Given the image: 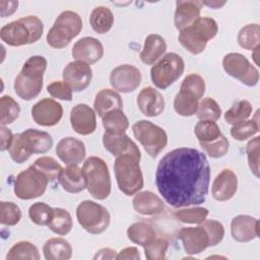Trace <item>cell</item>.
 Masks as SVG:
<instances>
[{
	"instance_id": "44",
	"label": "cell",
	"mask_w": 260,
	"mask_h": 260,
	"mask_svg": "<svg viewBox=\"0 0 260 260\" xmlns=\"http://www.w3.org/2000/svg\"><path fill=\"white\" fill-rule=\"evenodd\" d=\"M196 114L199 120L216 121L221 116V109L215 100L205 98L199 103Z\"/></svg>"
},
{
	"instance_id": "16",
	"label": "cell",
	"mask_w": 260,
	"mask_h": 260,
	"mask_svg": "<svg viewBox=\"0 0 260 260\" xmlns=\"http://www.w3.org/2000/svg\"><path fill=\"white\" fill-rule=\"evenodd\" d=\"M71 54L76 61L93 64L104 56V47L98 39L83 37L73 45Z\"/></svg>"
},
{
	"instance_id": "34",
	"label": "cell",
	"mask_w": 260,
	"mask_h": 260,
	"mask_svg": "<svg viewBox=\"0 0 260 260\" xmlns=\"http://www.w3.org/2000/svg\"><path fill=\"white\" fill-rule=\"evenodd\" d=\"M199 105V100L187 92L180 90L174 100V109L177 114L183 117H190L196 114Z\"/></svg>"
},
{
	"instance_id": "53",
	"label": "cell",
	"mask_w": 260,
	"mask_h": 260,
	"mask_svg": "<svg viewBox=\"0 0 260 260\" xmlns=\"http://www.w3.org/2000/svg\"><path fill=\"white\" fill-rule=\"evenodd\" d=\"M27 27L29 35H30V41H29V45L30 44H35L36 42H38L44 31V23L43 21L36 15H27L24 17L19 18Z\"/></svg>"
},
{
	"instance_id": "43",
	"label": "cell",
	"mask_w": 260,
	"mask_h": 260,
	"mask_svg": "<svg viewBox=\"0 0 260 260\" xmlns=\"http://www.w3.org/2000/svg\"><path fill=\"white\" fill-rule=\"evenodd\" d=\"M30 220L38 225H48L54 216V208L45 202H36L28 208Z\"/></svg>"
},
{
	"instance_id": "45",
	"label": "cell",
	"mask_w": 260,
	"mask_h": 260,
	"mask_svg": "<svg viewBox=\"0 0 260 260\" xmlns=\"http://www.w3.org/2000/svg\"><path fill=\"white\" fill-rule=\"evenodd\" d=\"M175 217L184 223H196L203 222L207 215L208 209L204 207H191L185 209H179L174 213Z\"/></svg>"
},
{
	"instance_id": "24",
	"label": "cell",
	"mask_w": 260,
	"mask_h": 260,
	"mask_svg": "<svg viewBox=\"0 0 260 260\" xmlns=\"http://www.w3.org/2000/svg\"><path fill=\"white\" fill-rule=\"evenodd\" d=\"M1 40L12 47H20L23 45H29L30 35L25 24L20 20L11 21L0 29Z\"/></svg>"
},
{
	"instance_id": "59",
	"label": "cell",
	"mask_w": 260,
	"mask_h": 260,
	"mask_svg": "<svg viewBox=\"0 0 260 260\" xmlns=\"http://www.w3.org/2000/svg\"><path fill=\"white\" fill-rule=\"evenodd\" d=\"M202 5H206L208 7H211V8H214V9H217V8H220L221 6H223L225 4V2H218V1H211V2H201Z\"/></svg>"
},
{
	"instance_id": "37",
	"label": "cell",
	"mask_w": 260,
	"mask_h": 260,
	"mask_svg": "<svg viewBox=\"0 0 260 260\" xmlns=\"http://www.w3.org/2000/svg\"><path fill=\"white\" fill-rule=\"evenodd\" d=\"M14 259L39 260L40 259L39 250L30 242H27V241L17 242L9 249L6 255V260H14Z\"/></svg>"
},
{
	"instance_id": "35",
	"label": "cell",
	"mask_w": 260,
	"mask_h": 260,
	"mask_svg": "<svg viewBox=\"0 0 260 260\" xmlns=\"http://www.w3.org/2000/svg\"><path fill=\"white\" fill-rule=\"evenodd\" d=\"M239 45L246 50H254L260 44V26L258 23H249L243 26L238 34Z\"/></svg>"
},
{
	"instance_id": "56",
	"label": "cell",
	"mask_w": 260,
	"mask_h": 260,
	"mask_svg": "<svg viewBox=\"0 0 260 260\" xmlns=\"http://www.w3.org/2000/svg\"><path fill=\"white\" fill-rule=\"evenodd\" d=\"M18 1H0V15L6 17L13 14L17 10Z\"/></svg>"
},
{
	"instance_id": "58",
	"label": "cell",
	"mask_w": 260,
	"mask_h": 260,
	"mask_svg": "<svg viewBox=\"0 0 260 260\" xmlns=\"http://www.w3.org/2000/svg\"><path fill=\"white\" fill-rule=\"evenodd\" d=\"M117 253L115 250L111 248H102L100 249L95 255L93 256V259H116Z\"/></svg>"
},
{
	"instance_id": "7",
	"label": "cell",
	"mask_w": 260,
	"mask_h": 260,
	"mask_svg": "<svg viewBox=\"0 0 260 260\" xmlns=\"http://www.w3.org/2000/svg\"><path fill=\"white\" fill-rule=\"evenodd\" d=\"M76 218L81 228L92 235L104 233L111 221L108 209L91 200H84L78 204Z\"/></svg>"
},
{
	"instance_id": "48",
	"label": "cell",
	"mask_w": 260,
	"mask_h": 260,
	"mask_svg": "<svg viewBox=\"0 0 260 260\" xmlns=\"http://www.w3.org/2000/svg\"><path fill=\"white\" fill-rule=\"evenodd\" d=\"M144 255L148 260H164L169 248V243L162 238H154L143 246Z\"/></svg>"
},
{
	"instance_id": "10",
	"label": "cell",
	"mask_w": 260,
	"mask_h": 260,
	"mask_svg": "<svg viewBox=\"0 0 260 260\" xmlns=\"http://www.w3.org/2000/svg\"><path fill=\"white\" fill-rule=\"evenodd\" d=\"M48 183L46 176L31 165L16 176L14 194L21 200L35 199L45 193Z\"/></svg>"
},
{
	"instance_id": "41",
	"label": "cell",
	"mask_w": 260,
	"mask_h": 260,
	"mask_svg": "<svg viewBox=\"0 0 260 260\" xmlns=\"http://www.w3.org/2000/svg\"><path fill=\"white\" fill-rule=\"evenodd\" d=\"M20 107L18 103L10 95H3L0 100V123L6 126L13 123L19 116Z\"/></svg>"
},
{
	"instance_id": "14",
	"label": "cell",
	"mask_w": 260,
	"mask_h": 260,
	"mask_svg": "<svg viewBox=\"0 0 260 260\" xmlns=\"http://www.w3.org/2000/svg\"><path fill=\"white\" fill-rule=\"evenodd\" d=\"M63 116L62 106L53 99H43L31 108L34 121L41 126L51 127L59 123Z\"/></svg>"
},
{
	"instance_id": "17",
	"label": "cell",
	"mask_w": 260,
	"mask_h": 260,
	"mask_svg": "<svg viewBox=\"0 0 260 260\" xmlns=\"http://www.w3.org/2000/svg\"><path fill=\"white\" fill-rule=\"evenodd\" d=\"M70 124L76 133L89 135L96 128L95 113L86 104H77L70 112Z\"/></svg>"
},
{
	"instance_id": "33",
	"label": "cell",
	"mask_w": 260,
	"mask_h": 260,
	"mask_svg": "<svg viewBox=\"0 0 260 260\" xmlns=\"http://www.w3.org/2000/svg\"><path fill=\"white\" fill-rule=\"evenodd\" d=\"M127 237L131 242L143 247L156 237V233L149 223L138 221L127 229Z\"/></svg>"
},
{
	"instance_id": "22",
	"label": "cell",
	"mask_w": 260,
	"mask_h": 260,
	"mask_svg": "<svg viewBox=\"0 0 260 260\" xmlns=\"http://www.w3.org/2000/svg\"><path fill=\"white\" fill-rule=\"evenodd\" d=\"M238 190V178L230 169H223L213 180L211 186L212 197L217 201L232 199Z\"/></svg>"
},
{
	"instance_id": "13",
	"label": "cell",
	"mask_w": 260,
	"mask_h": 260,
	"mask_svg": "<svg viewBox=\"0 0 260 260\" xmlns=\"http://www.w3.org/2000/svg\"><path fill=\"white\" fill-rule=\"evenodd\" d=\"M63 81L66 82L72 91H81L85 89L92 78L90 65L82 61L69 62L63 69Z\"/></svg>"
},
{
	"instance_id": "57",
	"label": "cell",
	"mask_w": 260,
	"mask_h": 260,
	"mask_svg": "<svg viewBox=\"0 0 260 260\" xmlns=\"http://www.w3.org/2000/svg\"><path fill=\"white\" fill-rule=\"evenodd\" d=\"M0 130H1V147H0V149H1V151H4L9 148L11 141L13 139V134L5 126H1Z\"/></svg>"
},
{
	"instance_id": "38",
	"label": "cell",
	"mask_w": 260,
	"mask_h": 260,
	"mask_svg": "<svg viewBox=\"0 0 260 260\" xmlns=\"http://www.w3.org/2000/svg\"><path fill=\"white\" fill-rule=\"evenodd\" d=\"M32 166L46 176L49 183L59 180V176L63 170L62 166L51 156H41L35 160Z\"/></svg>"
},
{
	"instance_id": "30",
	"label": "cell",
	"mask_w": 260,
	"mask_h": 260,
	"mask_svg": "<svg viewBox=\"0 0 260 260\" xmlns=\"http://www.w3.org/2000/svg\"><path fill=\"white\" fill-rule=\"evenodd\" d=\"M43 253L47 260H68L72 256V247L63 238H51L44 244Z\"/></svg>"
},
{
	"instance_id": "52",
	"label": "cell",
	"mask_w": 260,
	"mask_h": 260,
	"mask_svg": "<svg viewBox=\"0 0 260 260\" xmlns=\"http://www.w3.org/2000/svg\"><path fill=\"white\" fill-rule=\"evenodd\" d=\"M259 147H260L259 136H256L253 139H251L246 146V153H247L250 170L257 178L259 177Z\"/></svg>"
},
{
	"instance_id": "26",
	"label": "cell",
	"mask_w": 260,
	"mask_h": 260,
	"mask_svg": "<svg viewBox=\"0 0 260 260\" xmlns=\"http://www.w3.org/2000/svg\"><path fill=\"white\" fill-rule=\"evenodd\" d=\"M20 135L25 146L31 154L46 153L53 146L52 136L46 131L29 128L20 133Z\"/></svg>"
},
{
	"instance_id": "4",
	"label": "cell",
	"mask_w": 260,
	"mask_h": 260,
	"mask_svg": "<svg viewBox=\"0 0 260 260\" xmlns=\"http://www.w3.org/2000/svg\"><path fill=\"white\" fill-rule=\"evenodd\" d=\"M82 29V20L78 13L72 10L62 11L53 26L47 34V43L55 49H63L67 47L71 40L79 35Z\"/></svg>"
},
{
	"instance_id": "19",
	"label": "cell",
	"mask_w": 260,
	"mask_h": 260,
	"mask_svg": "<svg viewBox=\"0 0 260 260\" xmlns=\"http://www.w3.org/2000/svg\"><path fill=\"white\" fill-rule=\"evenodd\" d=\"M84 143L74 137L62 138L56 146L57 156L67 166H77L85 157Z\"/></svg>"
},
{
	"instance_id": "6",
	"label": "cell",
	"mask_w": 260,
	"mask_h": 260,
	"mask_svg": "<svg viewBox=\"0 0 260 260\" xmlns=\"http://www.w3.org/2000/svg\"><path fill=\"white\" fill-rule=\"evenodd\" d=\"M82 171L89 194L98 200L108 198L111 193V178L106 161L98 156H89L83 162Z\"/></svg>"
},
{
	"instance_id": "23",
	"label": "cell",
	"mask_w": 260,
	"mask_h": 260,
	"mask_svg": "<svg viewBox=\"0 0 260 260\" xmlns=\"http://www.w3.org/2000/svg\"><path fill=\"white\" fill-rule=\"evenodd\" d=\"M201 7L202 4L200 1H176V11L174 16L176 28L182 30L191 25L200 17Z\"/></svg>"
},
{
	"instance_id": "9",
	"label": "cell",
	"mask_w": 260,
	"mask_h": 260,
	"mask_svg": "<svg viewBox=\"0 0 260 260\" xmlns=\"http://www.w3.org/2000/svg\"><path fill=\"white\" fill-rule=\"evenodd\" d=\"M134 137L140 142L145 151L155 157L166 147L168 135L166 131L147 120H139L132 126Z\"/></svg>"
},
{
	"instance_id": "8",
	"label": "cell",
	"mask_w": 260,
	"mask_h": 260,
	"mask_svg": "<svg viewBox=\"0 0 260 260\" xmlns=\"http://www.w3.org/2000/svg\"><path fill=\"white\" fill-rule=\"evenodd\" d=\"M185 69L183 58L177 53H167L150 69L152 83L159 89H166L173 84Z\"/></svg>"
},
{
	"instance_id": "28",
	"label": "cell",
	"mask_w": 260,
	"mask_h": 260,
	"mask_svg": "<svg viewBox=\"0 0 260 260\" xmlns=\"http://www.w3.org/2000/svg\"><path fill=\"white\" fill-rule=\"evenodd\" d=\"M93 109L95 113L103 118L107 113L114 110L123 109V101L121 95L114 89L104 88L100 90L93 102Z\"/></svg>"
},
{
	"instance_id": "1",
	"label": "cell",
	"mask_w": 260,
	"mask_h": 260,
	"mask_svg": "<svg viewBox=\"0 0 260 260\" xmlns=\"http://www.w3.org/2000/svg\"><path fill=\"white\" fill-rule=\"evenodd\" d=\"M209 182L210 166L205 154L191 147H179L165 154L155 172L159 194L175 208L203 203Z\"/></svg>"
},
{
	"instance_id": "3",
	"label": "cell",
	"mask_w": 260,
	"mask_h": 260,
	"mask_svg": "<svg viewBox=\"0 0 260 260\" xmlns=\"http://www.w3.org/2000/svg\"><path fill=\"white\" fill-rule=\"evenodd\" d=\"M218 31L216 21L211 17H199L191 25L180 30L178 40L180 44L191 54L202 53L207 43L212 40Z\"/></svg>"
},
{
	"instance_id": "42",
	"label": "cell",
	"mask_w": 260,
	"mask_h": 260,
	"mask_svg": "<svg viewBox=\"0 0 260 260\" xmlns=\"http://www.w3.org/2000/svg\"><path fill=\"white\" fill-rule=\"evenodd\" d=\"M194 133L199 143H207L216 138L221 134L218 125L214 121L200 120L194 128Z\"/></svg>"
},
{
	"instance_id": "54",
	"label": "cell",
	"mask_w": 260,
	"mask_h": 260,
	"mask_svg": "<svg viewBox=\"0 0 260 260\" xmlns=\"http://www.w3.org/2000/svg\"><path fill=\"white\" fill-rule=\"evenodd\" d=\"M47 91L49 94L55 99L62 101L72 100V89L64 81H53L47 86Z\"/></svg>"
},
{
	"instance_id": "40",
	"label": "cell",
	"mask_w": 260,
	"mask_h": 260,
	"mask_svg": "<svg viewBox=\"0 0 260 260\" xmlns=\"http://www.w3.org/2000/svg\"><path fill=\"white\" fill-rule=\"evenodd\" d=\"M259 131V120L258 111L256 112L255 118L251 120H245L236 125H233L231 129V135L238 141H244L248 138L253 137Z\"/></svg>"
},
{
	"instance_id": "29",
	"label": "cell",
	"mask_w": 260,
	"mask_h": 260,
	"mask_svg": "<svg viewBox=\"0 0 260 260\" xmlns=\"http://www.w3.org/2000/svg\"><path fill=\"white\" fill-rule=\"evenodd\" d=\"M166 50L167 43L165 39L157 34H150L144 41L140 59L144 64L152 65L164 55Z\"/></svg>"
},
{
	"instance_id": "5",
	"label": "cell",
	"mask_w": 260,
	"mask_h": 260,
	"mask_svg": "<svg viewBox=\"0 0 260 260\" xmlns=\"http://www.w3.org/2000/svg\"><path fill=\"white\" fill-rule=\"evenodd\" d=\"M114 172L118 187L125 195H135L142 189L143 175L139 159L128 154L117 156L114 162Z\"/></svg>"
},
{
	"instance_id": "20",
	"label": "cell",
	"mask_w": 260,
	"mask_h": 260,
	"mask_svg": "<svg viewBox=\"0 0 260 260\" xmlns=\"http://www.w3.org/2000/svg\"><path fill=\"white\" fill-rule=\"evenodd\" d=\"M232 238L240 243L250 242L259 236V221L257 218L240 214L235 216L231 222Z\"/></svg>"
},
{
	"instance_id": "15",
	"label": "cell",
	"mask_w": 260,
	"mask_h": 260,
	"mask_svg": "<svg viewBox=\"0 0 260 260\" xmlns=\"http://www.w3.org/2000/svg\"><path fill=\"white\" fill-rule=\"evenodd\" d=\"M178 239L181 240L185 252L189 255L199 254L209 247V237L201 224L195 228H182L178 233Z\"/></svg>"
},
{
	"instance_id": "47",
	"label": "cell",
	"mask_w": 260,
	"mask_h": 260,
	"mask_svg": "<svg viewBox=\"0 0 260 260\" xmlns=\"http://www.w3.org/2000/svg\"><path fill=\"white\" fill-rule=\"evenodd\" d=\"M0 222L3 225H15L21 218L20 208L11 201H1Z\"/></svg>"
},
{
	"instance_id": "18",
	"label": "cell",
	"mask_w": 260,
	"mask_h": 260,
	"mask_svg": "<svg viewBox=\"0 0 260 260\" xmlns=\"http://www.w3.org/2000/svg\"><path fill=\"white\" fill-rule=\"evenodd\" d=\"M104 147L113 155H132L140 160L141 153L138 146L125 133L123 134H109L107 132L103 135Z\"/></svg>"
},
{
	"instance_id": "46",
	"label": "cell",
	"mask_w": 260,
	"mask_h": 260,
	"mask_svg": "<svg viewBox=\"0 0 260 260\" xmlns=\"http://www.w3.org/2000/svg\"><path fill=\"white\" fill-rule=\"evenodd\" d=\"M180 90L187 91L200 100L205 92V81L201 75L191 73L183 79Z\"/></svg>"
},
{
	"instance_id": "27",
	"label": "cell",
	"mask_w": 260,
	"mask_h": 260,
	"mask_svg": "<svg viewBox=\"0 0 260 260\" xmlns=\"http://www.w3.org/2000/svg\"><path fill=\"white\" fill-rule=\"evenodd\" d=\"M59 183L69 193H79L86 188V179L83 171L77 166H68L62 170Z\"/></svg>"
},
{
	"instance_id": "25",
	"label": "cell",
	"mask_w": 260,
	"mask_h": 260,
	"mask_svg": "<svg viewBox=\"0 0 260 260\" xmlns=\"http://www.w3.org/2000/svg\"><path fill=\"white\" fill-rule=\"evenodd\" d=\"M133 208L142 215H154L165 209L162 200L151 191H142L136 193L132 200Z\"/></svg>"
},
{
	"instance_id": "2",
	"label": "cell",
	"mask_w": 260,
	"mask_h": 260,
	"mask_svg": "<svg viewBox=\"0 0 260 260\" xmlns=\"http://www.w3.org/2000/svg\"><path fill=\"white\" fill-rule=\"evenodd\" d=\"M47 68V59L36 55L29 57L23 64L13 84L15 93L24 101L37 98L43 88V76Z\"/></svg>"
},
{
	"instance_id": "21",
	"label": "cell",
	"mask_w": 260,
	"mask_h": 260,
	"mask_svg": "<svg viewBox=\"0 0 260 260\" xmlns=\"http://www.w3.org/2000/svg\"><path fill=\"white\" fill-rule=\"evenodd\" d=\"M136 103L139 111L146 117H156L165 110V100L161 93L152 86L140 90Z\"/></svg>"
},
{
	"instance_id": "11",
	"label": "cell",
	"mask_w": 260,
	"mask_h": 260,
	"mask_svg": "<svg viewBox=\"0 0 260 260\" xmlns=\"http://www.w3.org/2000/svg\"><path fill=\"white\" fill-rule=\"evenodd\" d=\"M224 71L247 86H255L259 81V71L240 53H229L222 59Z\"/></svg>"
},
{
	"instance_id": "31",
	"label": "cell",
	"mask_w": 260,
	"mask_h": 260,
	"mask_svg": "<svg viewBox=\"0 0 260 260\" xmlns=\"http://www.w3.org/2000/svg\"><path fill=\"white\" fill-rule=\"evenodd\" d=\"M89 23L95 32L106 34L114 24V14L107 6H96L89 15Z\"/></svg>"
},
{
	"instance_id": "51",
	"label": "cell",
	"mask_w": 260,
	"mask_h": 260,
	"mask_svg": "<svg viewBox=\"0 0 260 260\" xmlns=\"http://www.w3.org/2000/svg\"><path fill=\"white\" fill-rule=\"evenodd\" d=\"M206 231L209 237V247L219 244L224 236V228L221 222L214 219H205L200 223Z\"/></svg>"
},
{
	"instance_id": "32",
	"label": "cell",
	"mask_w": 260,
	"mask_h": 260,
	"mask_svg": "<svg viewBox=\"0 0 260 260\" xmlns=\"http://www.w3.org/2000/svg\"><path fill=\"white\" fill-rule=\"evenodd\" d=\"M105 132L109 134H123L129 127V121L124 112L120 109L107 113L102 118Z\"/></svg>"
},
{
	"instance_id": "12",
	"label": "cell",
	"mask_w": 260,
	"mask_h": 260,
	"mask_svg": "<svg viewBox=\"0 0 260 260\" xmlns=\"http://www.w3.org/2000/svg\"><path fill=\"white\" fill-rule=\"evenodd\" d=\"M140 70L130 64L115 67L110 73V83L119 92L128 93L134 91L141 83Z\"/></svg>"
},
{
	"instance_id": "50",
	"label": "cell",
	"mask_w": 260,
	"mask_h": 260,
	"mask_svg": "<svg viewBox=\"0 0 260 260\" xmlns=\"http://www.w3.org/2000/svg\"><path fill=\"white\" fill-rule=\"evenodd\" d=\"M8 151L12 160L15 161L16 164H22L26 161L31 155L30 151L25 146L20 133L13 135V139L8 148Z\"/></svg>"
},
{
	"instance_id": "39",
	"label": "cell",
	"mask_w": 260,
	"mask_h": 260,
	"mask_svg": "<svg viewBox=\"0 0 260 260\" xmlns=\"http://www.w3.org/2000/svg\"><path fill=\"white\" fill-rule=\"evenodd\" d=\"M253 111V107L247 100L237 102L230 110L224 113V120L231 125H236L240 122L248 120Z\"/></svg>"
},
{
	"instance_id": "49",
	"label": "cell",
	"mask_w": 260,
	"mask_h": 260,
	"mask_svg": "<svg viewBox=\"0 0 260 260\" xmlns=\"http://www.w3.org/2000/svg\"><path fill=\"white\" fill-rule=\"evenodd\" d=\"M201 148L212 158H220L224 156L229 151V140L223 135L220 134V136L210 142L207 143H199Z\"/></svg>"
},
{
	"instance_id": "55",
	"label": "cell",
	"mask_w": 260,
	"mask_h": 260,
	"mask_svg": "<svg viewBox=\"0 0 260 260\" xmlns=\"http://www.w3.org/2000/svg\"><path fill=\"white\" fill-rule=\"evenodd\" d=\"M116 259H134V260H139L140 259V254L139 251L137 250L136 247H126L122 249L116 256Z\"/></svg>"
},
{
	"instance_id": "36",
	"label": "cell",
	"mask_w": 260,
	"mask_h": 260,
	"mask_svg": "<svg viewBox=\"0 0 260 260\" xmlns=\"http://www.w3.org/2000/svg\"><path fill=\"white\" fill-rule=\"evenodd\" d=\"M48 226L54 234L65 236L71 231L73 226L72 217L66 209L59 207L54 208V216Z\"/></svg>"
}]
</instances>
